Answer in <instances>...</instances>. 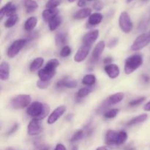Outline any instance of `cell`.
I'll return each instance as SVG.
<instances>
[{"mask_svg": "<svg viewBox=\"0 0 150 150\" xmlns=\"http://www.w3.org/2000/svg\"><path fill=\"white\" fill-rule=\"evenodd\" d=\"M50 111V107L48 104H44L40 102H35L31 104L26 110L29 116L38 120H43L48 116Z\"/></svg>", "mask_w": 150, "mask_h": 150, "instance_id": "obj_1", "label": "cell"}, {"mask_svg": "<svg viewBox=\"0 0 150 150\" xmlns=\"http://www.w3.org/2000/svg\"><path fill=\"white\" fill-rule=\"evenodd\" d=\"M59 65V62L56 59L49 60L45 64L43 69H41L38 72L40 80L48 81L51 80L56 73V69Z\"/></svg>", "mask_w": 150, "mask_h": 150, "instance_id": "obj_2", "label": "cell"}, {"mask_svg": "<svg viewBox=\"0 0 150 150\" xmlns=\"http://www.w3.org/2000/svg\"><path fill=\"white\" fill-rule=\"evenodd\" d=\"M143 64V58L139 54H136L128 57L125 61V73L130 75L136 71Z\"/></svg>", "mask_w": 150, "mask_h": 150, "instance_id": "obj_3", "label": "cell"}, {"mask_svg": "<svg viewBox=\"0 0 150 150\" xmlns=\"http://www.w3.org/2000/svg\"><path fill=\"white\" fill-rule=\"evenodd\" d=\"M150 42V31L146 32V33H144L142 35H139L135 41L133 42V43L132 44L131 48L132 51H140V50L143 49Z\"/></svg>", "mask_w": 150, "mask_h": 150, "instance_id": "obj_4", "label": "cell"}, {"mask_svg": "<svg viewBox=\"0 0 150 150\" xmlns=\"http://www.w3.org/2000/svg\"><path fill=\"white\" fill-rule=\"evenodd\" d=\"M31 97L28 95H19L11 100V105L16 109H21L27 107L31 103Z\"/></svg>", "mask_w": 150, "mask_h": 150, "instance_id": "obj_5", "label": "cell"}, {"mask_svg": "<svg viewBox=\"0 0 150 150\" xmlns=\"http://www.w3.org/2000/svg\"><path fill=\"white\" fill-rule=\"evenodd\" d=\"M119 23H120L121 29L125 33H129L133 29V22H132L130 16L127 12L124 11L120 14Z\"/></svg>", "mask_w": 150, "mask_h": 150, "instance_id": "obj_6", "label": "cell"}, {"mask_svg": "<svg viewBox=\"0 0 150 150\" xmlns=\"http://www.w3.org/2000/svg\"><path fill=\"white\" fill-rule=\"evenodd\" d=\"M26 42H27V40L25 39H20L14 41L7 50V56L10 58H13L16 57L20 52L21 50L23 48V46L26 45Z\"/></svg>", "mask_w": 150, "mask_h": 150, "instance_id": "obj_7", "label": "cell"}, {"mask_svg": "<svg viewBox=\"0 0 150 150\" xmlns=\"http://www.w3.org/2000/svg\"><path fill=\"white\" fill-rule=\"evenodd\" d=\"M42 131V127L39 120H37V119H32L28 125V134L32 136H37V135H39L40 133H41Z\"/></svg>", "mask_w": 150, "mask_h": 150, "instance_id": "obj_8", "label": "cell"}, {"mask_svg": "<svg viewBox=\"0 0 150 150\" xmlns=\"http://www.w3.org/2000/svg\"><path fill=\"white\" fill-rule=\"evenodd\" d=\"M90 45L83 44V45L79 48V50H78V51L76 52V54H75V62H83V60L87 57L88 54H89V51H90Z\"/></svg>", "mask_w": 150, "mask_h": 150, "instance_id": "obj_9", "label": "cell"}, {"mask_svg": "<svg viewBox=\"0 0 150 150\" xmlns=\"http://www.w3.org/2000/svg\"><path fill=\"white\" fill-rule=\"evenodd\" d=\"M66 111V106L64 105H60V106L57 107L52 113L51 115L49 116L48 119V123L49 125H52L55 123L64 114V113Z\"/></svg>", "mask_w": 150, "mask_h": 150, "instance_id": "obj_10", "label": "cell"}, {"mask_svg": "<svg viewBox=\"0 0 150 150\" xmlns=\"http://www.w3.org/2000/svg\"><path fill=\"white\" fill-rule=\"evenodd\" d=\"M16 6L13 2H8L1 7L0 10V18L2 19L4 16H7L8 17L16 14Z\"/></svg>", "mask_w": 150, "mask_h": 150, "instance_id": "obj_11", "label": "cell"}, {"mask_svg": "<svg viewBox=\"0 0 150 150\" xmlns=\"http://www.w3.org/2000/svg\"><path fill=\"white\" fill-rule=\"evenodd\" d=\"M105 42L104 41H100L98 44L96 45V46L94 48L93 51H92V59H91V62H92V64H95L99 59L100 57L102 54L104 48H105Z\"/></svg>", "mask_w": 150, "mask_h": 150, "instance_id": "obj_12", "label": "cell"}, {"mask_svg": "<svg viewBox=\"0 0 150 150\" xmlns=\"http://www.w3.org/2000/svg\"><path fill=\"white\" fill-rule=\"evenodd\" d=\"M99 36V31L98 30H92L86 33L83 38V44L85 45H90L92 46V44L97 40Z\"/></svg>", "mask_w": 150, "mask_h": 150, "instance_id": "obj_13", "label": "cell"}, {"mask_svg": "<svg viewBox=\"0 0 150 150\" xmlns=\"http://www.w3.org/2000/svg\"><path fill=\"white\" fill-rule=\"evenodd\" d=\"M104 70L108 75V77L111 78V79H116V78L118 77L120 73V67L117 64H114L105 65L104 67Z\"/></svg>", "mask_w": 150, "mask_h": 150, "instance_id": "obj_14", "label": "cell"}, {"mask_svg": "<svg viewBox=\"0 0 150 150\" xmlns=\"http://www.w3.org/2000/svg\"><path fill=\"white\" fill-rule=\"evenodd\" d=\"M119 132L109 130L105 135V144L108 145H118Z\"/></svg>", "mask_w": 150, "mask_h": 150, "instance_id": "obj_15", "label": "cell"}, {"mask_svg": "<svg viewBox=\"0 0 150 150\" xmlns=\"http://www.w3.org/2000/svg\"><path fill=\"white\" fill-rule=\"evenodd\" d=\"M57 16H59V10L57 8H46L42 12V18L47 22H49Z\"/></svg>", "mask_w": 150, "mask_h": 150, "instance_id": "obj_16", "label": "cell"}, {"mask_svg": "<svg viewBox=\"0 0 150 150\" xmlns=\"http://www.w3.org/2000/svg\"><path fill=\"white\" fill-rule=\"evenodd\" d=\"M57 87H66V88H75L77 86V81L76 80H70L66 77L59 81L57 83Z\"/></svg>", "mask_w": 150, "mask_h": 150, "instance_id": "obj_17", "label": "cell"}, {"mask_svg": "<svg viewBox=\"0 0 150 150\" xmlns=\"http://www.w3.org/2000/svg\"><path fill=\"white\" fill-rule=\"evenodd\" d=\"M10 77V65L7 62H2L0 65V79L6 81Z\"/></svg>", "mask_w": 150, "mask_h": 150, "instance_id": "obj_18", "label": "cell"}, {"mask_svg": "<svg viewBox=\"0 0 150 150\" xmlns=\"http://www.w3.org/2000/svg\"><path fill=\"white\" fill-rule=\"evenodd\" d=\"M91 15H92V10H91V8L86 7V8H83L78 10L74 14L73 17H74L75 19L80 20V19H83L87 17H89Z\"/></svg>", "mask_w": 150, "mask_h": 150, "instance_id": "obj_19", "label": "cell"}, {"mask_svg": "<svg viewBox=\"0 0 150 150\" xmlns=\"http://www.w3.org/2000/svg\"><path fill=\"white\" fill-rule=\"evenodd\" d=\"M103 18V15L101 14V13H95L89 16L88 23H89L90 26H96V25L101 23Z\"/></svg>", "mask_w": 150, "mask_h": 150, "instance_id": "obj_20", "label": "cell"}, {"mask_svg": "<svg viewBox=\"0 0 150 150\" xmlns=\"http://www.w3.org/2000/svg\"><path fill=\"white\" fill-rule=\"evenodd\" d=\"M37 23H38V19L36 17L32 16V17L29 18L24 23L25 30L30 32L37 26Z\"/></svg>", "mask_w": 150, "mask_h": 150, "instance_id": "obj_21", "label": "cell"}, {"mask_svg": "<svg viewBox=\"0 0 150 150\" xmlns=\"http://www.w3.org/2000/svg\"><path fill=\"white\" fill-rule=\"evenodd\" d=\"M67 42V36L64 33L59 32L55 37V42L57 46H64Z\"/></svg>", "mask_w": 150, "mask_h": 150, "instance_id": "obj_22", "label": "cell"}, {"mask_svg": "<svg viewBox=\"0 0 150 150\" xmlns=\"http://www.w3.org/2000/svg\"><path fill=\"white\" fill-rule=\"evenodd\" d=\"M23 4L28 13H32L38 8V3L35 0H25Z\"/></svg>", "mask_w": 150, "mask_h": 150, "instance_id": "obj_23", "label": "cell"}, {"mask_svg": "<svg viewBox=\"0 0 150 150\" xmlns=\"http://www.w3.org/2000/svg\"><path fill=\"white\" fill-rule=\"evenodd\" d=\"M148 118V116L147 114H141V115L137 116L135 118H133L131 120L128 122V123L127 124V126H132V125H137L139 124V123H142L146 121Z\"/></svg>", "mask_w": 150, "mask_h": 150, "instance_id": "obj_24", "label": "cell"}, {"mask_svg": "<svg viewBox=\"0 0 150 150\" xmlns=\"http://www.w3.org/2000/svg\"><path fill=\"white\" fill-rule=\"evenodd\" d=\"M62 21V20L61 16H56L55 18H54L52 20H51L49 22H48V26H49L50 30L51 31L56 30V29H57V27L60 26Z\"/></svg>", "mask_w": 150, "mask_h": 150, "instance_id": "obj_25", "label": "cell"}, {"mask_svg": "<svg viewBox=\"0 0 150 150\" xmlns=\"http://www.w3.org/2000/svg\"><path fill=\"white\" fill-rule=\"evenodd\" d=\"M123 98H124V94L122 92H118V93H116L110 96L108 98V100L110 103H111V105H115V104L121 102Z\"/></svg>", "mask_w": 150, "mask_h": 150, "instance_id": "obj_26", "label": "cell"}, {"mask_svg": "<svg viewBox=\"0 0 150 150\" xmlns=\"http://www.w3.org/2000/svg\"><path fill=\"white\" fill-rule=\"evenodd\" d=\"M43 62H44V59L43 58H42V57H38V58L34 59L33 62H32V64H31L30 67H29L30 71L32 72L36 71L37 70L40 68L41 66H42V64H43Z\"/></svg>", "mask_w": 150, "mask_h": 150, "instance_id": "obj_27", "label": "cell"}, {"mask_svg": "<svg viewBox=\"0 0 150 150\" xmlns=\"http://www.w3.org/2000/svg\"><path fill=\"white\" fill-rule=\"evenodd\" d=\"M95 82H96V78L93 74L86 75L82 79V83L87 86H92L95 84Z\"/></svg>", "mask_w": 150, "mask_h": 150, "instance_id": "obj_28", "label": "cell"}, {"mask_svg": "<svg viewBox=\"0 0 150 150\" xmlns=\"http://www.w3.org/2000/svg\"><path fill=\"white\" fill-rule=\"evenodd\" d=\"M92 90H93V88L92 86H86V87L81 88L78 92L77 98L78 99H81V98H85L88 95H89Z\"/></svg>", "mask_w": 150, "mask_h": 150, "instance_id": "obj_29", "label": "cell"}, {"mask_svg": "<svg viewBox=\"0 0 150 150\" xmlns=\"http://www.w3.org/2000/svg\"><path fill=\"white\" fill-rule=\"evenodd\" d=\"M18 20V16L16 14L10 16V17H8L7 20L5 21L4 26H5L6 28L13 27V26H14L15 25H16V23H17Z\"/></svg>", "mask_w": 150, "mask_h": 150, "instance_id": "obj_30", "label": "cell"}, {"mask_svg": "<svg viewBox=\"0 0 150 150\" xmlns=\"http://www.w3.org/2000/svg\"><path fill=\"white\" fill-rule=\"evenodd\" d=\"M62 1V0H48L45 7L46 8H57V7L60 5Z\"/></svg>", "mask_w": 150, "mask_h": 150, "instance_id": "obj_31", "label": "cell"}, {"mask_svg": "<svg viewBox=\"0 0 150 150\" xmlns=\"http://www.w3.org/2000/svg\"><path fill=\"white\" fill-rule=\"evenodd\" d=\"M83 136H84V132H83V130H79V131L76 132V133L73 135L70 141H71V142H73H73H78V141L81 140V139H83Z\"/></svg>", "mask_w": 150, "mask_h": 150, "instance_id": "obj_32", "label": "cell"}, {"mask_svg": "<svg viewBox=\"0 0 150 150\" xmlns=\"http://www.w3.org/2000/svg\"><path fill=\"white\" fill-rule=\"evenodd\" d=\"M118 113L119 109H117V108H113V109H111L109 110V111H106V112L104 114V117L107 119H112L114 118V117L117 115Z\"/></svg>", "mask_w": 150, "mask_h": 150, "instance_id": "obj_33", "label": "cell"}, {"mask_svg": "<svg viewBox=\"0 0 150 150\" xmlns=\"http://www.w3.org/2000/svg\"><path fill=\"white\" fill-rule=\"evenodd\" d=\"M70 54H71V49H70V48L68 45H64V46H63L61 51H60V56L62 57H67Z\"/></svg>", "mask_w": 150, "mask_h": 150, "instance_id": "obj_34", "label": "cell"}, {"mask_svg": "<svg viewBox=\"0 0 150 150\" xmlns=\"http://www.w3.org/2000/svg\"><path fill=\"white\" fill-rule=\"evenodd\" d=\"M145 100H146V98H145V97L139 98H137V99H135V100H133L130 101L129 105H130V106H136V105H140V104H142Z\"/></svg>", "mask_w": 150, "mask_h": 150, "instance_id": "obj_35", "label": "cell"}, {"mask_svg": "<svg viewBox=\"0 0 150 150\" xmlns=\"http://www.w3.org/2000/svg\"><path fill=\"white\" fill-rule=\"evenodd\" d=\"M50 83H51V81H42V80H39L37 83V86L39 89H46L49 86Z\"/></svg>", "mask_w": 150, "mask_h": 150, "instance_id": "obj_36", "label": "cell"}, {"mask_svg": "<svg viewBox=\"0 0 150 150\" xmlns=\"http://www.w3.org/2000/svg\"><path fill=\"white\" fill-rule=\"evenodd\" d=\"M103 3L101 2V1H97V2H95V4H94L93 5V7L95 10H102L103 7Z\"/></svg>", "mask_w": 150, "mask_h": 150, "instance_id": "obj_37", "label": "cell"}, {"mask_svg": "<svg viewBox=\"0 0 150 150\" xmlns=\"http://www.w3.org/2000/svg\"><path fill=\"white\" fill-rule=\"evenodd\" d=\"M18 124H15L13 126V127H12V128L10 129V130H9L8 133H7V134H8V135L13 134V133H14L15 132H16V130H18Z\"/></svg>", "mask_w": 150, "mask_h": 150, "instance_id": "obj_38", "label": "cell"}, {"mask_svg": "<svg viewBox=\"0 0 150 150\" xmlns=\"http://www.w3.org/2000/svg\"><path fill=\"white\" fill-rule=\"evenodd\" d=\"M117 42H118V40H117V39H113L112 40H111L109 42H108V47H110V48H111V47L115 46V45H117Z\"/></svg>", "mask_w": 150, "mask_h": 150, "instance_id": "obj_39", "label": "cell"}, {"mask_svg": "<svg viewBox=\"0 0 150 150\" xmlns=\"http://www.w3.org/2000/svg\"><path fill=\"white\" fill-rule=\"evenodd\" d=\"M54 150H67V149H66V147L64 146V145L62 144H58L56 146Z\"/></svg>", "mask_w": 150, "mask_h": 150, "instance_id": "obj_40", "label": "cell"}, {"mask_svg": "<svg viewBox=\"0 0 150 150\" xmlns=\"http://www.w3.org/2000/svg\"><path fill=\"white\" fill-rule=\"evenodd\" d=\"M142 79L145 83H149L150 81V77L147 75H142Z\"/></svg>", "mask_w": 150, "mask_h": 150, "instance_id": "obj_41", "label": "cell"}, {"mask_svg": "<svg viewBox=\"0 0 150 150\" xmlns=\"http://www.w3.org/2000/svg\"><path fill=\"white\" fill-rule=\"evenodd\" d=\"M104 64H105L106 65H108V64H111V62H112V59L111 58V57H107V58H105V59H104Z\"/></svg>", "mask_w": 150, "mask_h": 150, "instance_id": "obj_42", "label": "cell"}, {"mask_svg": "<svg viewBox=\"0 0 150 150\" xmlns=\"http://www.w3.org/2000/svg\"><path fill=\"white\" fill-rule=\"evenodd\" d=\"M86 0H79V2H78V6L80 7H83L86 5Z\"/></svg>", "mask_w": 150, "mask_h": 150, "instance_id": "obj_43", "label": "cell"}, {"mask_svg": "<svg viewBox=\"0 0 150 150\" xmlns=\"http://www.w3.org/2000/svg\"><path fill=\"white\" fill-rule=\"evenodd\" d=\"M144 109L146 111H150V101L149 102H148L147 103L144 105Z\"/></svg>", "mask_w": 150, "mask_h": 150, "instance_id": "obj_44", "label": "cell"}, {"mask_svg": "<svg viewBox=\"0 0 150 150\" xmlns=\"http://www.w3.org/2000/svg\"><path fill=\"white\" fill-rule=\"evenodd\" d=\"M39 150H49V146H40Z\"/></svg>", "mask_w": 150, "mask_h": 150, "instance_id": "obj_45", "label": "cell"}, {"mask_svg": "<svg viewBox=\"0 0 150 150\" xmlns=\"http://www.w3.org/2000/svg\"><path fill=\"white\" fill-rule=\"evenodd\" d=\"M96 150H109L107 146H100V147H98Z\"/></svg>", "mask_w": 150, "mask_h": 150, "instance_id": "obj_46", "label": "cell"}, {"mask_svg": "<svg viewBox=\"0 0 150 150\" xmlns=\"http://www.w3.org/2000/svg\"><path fill=\"white\" fill-rule=\"evenodd\" d=\"M72 150H79V149H78V146H73V149H72Z\"/></svg>", "mask_w": 150, "mask_h": 150, "instance_id": "obj_47", "label": "cell"}, {"mask_svg": "<svg viewBox=\"0 0 150 150\" xmlns=\"http://www.w3.org/2000/svg\"><path fill=\"white\" fill-rule=\"evenodd\" d=\"M127 150H136V149H135V148L131 147V148H128V149H127Z\"/></svg>", "mask_w": 150, "mask_h": 150, "instance_id": "obj_48", "label": "cell"}, {"mask_svg": "<svg viewBox=\"0 0 150 150\" xmlns=\"http://www.w3.org/2000/svg\"><path fill=\"white\" fill-rule=\"evenodd\" d=\"M67 1H68L69 2H73V1H75L76 0H67Z\"/></svg>", "mask_w": 150, "mask_h": 150, "instance_id": "obj_49", "label": "cell"}, {"mask_svg": "<svg viewBox=\"0 0 150 150\" xmlns=\"http://www.w3.org/2000/svg\"><path fill=\"white\" fill-rule=\"evenodd\" d=\"M132 1H133V0H127V3H130Z\"/></svg>", "mask_w": 150, "mask_h": 150, "instance_id": "obj_50", "label": "cell"}, {"mask_svg": "<svg viewBox=\"0 0 150 150\" xmlns=\"http://www.w3.org/2000/svg\"><path fill=\"white\" fill-rule=\"evenodd\" d=\"M7 150H13V149H11V148H10V149H8Z\"/></svg>", "mask_w": 150, "mask_h": 150, "instance_id": "obj_51", "label": "cell"}, {"mask_svg": "<svg viewBox=\"0 0 150 150\" xmlns=\"http://www.w3.org/2000/svg\"><path fill=\"white\" fill-rule=\"evenodd\" d=\"M88 1H94V0H88Z\"/></svg>", "mask_w": 150, "mask_h": 150, "instance_id": "obj_52", "label": "cell"}]
</instances>
